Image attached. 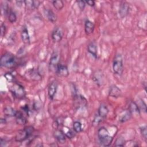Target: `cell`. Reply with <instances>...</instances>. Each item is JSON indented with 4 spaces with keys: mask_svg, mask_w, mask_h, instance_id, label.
I'll return each instance as SVG.
<instances>
[{
    "mask_svg": "<svg viewBox=\"0 0 147 147\" xmlns=\"http://www.w3.org/2000/svg\"><path fill=\"white\" fill-rule=\"evenodd\" d=\"M98 137L100 145L103 146H109L113 140V137L110 136L108 130L104 127L98 129Z\"/></svg>",
    "mask_w": 147,
    "mask_h": 147,
    "instance_id": "obj_1",
    "label": "cell"
},
{
    "mask_svg": "<svg viewBox=\"0 0 147 147\" xmlns=\"http://www.w3.org/2000/svg\"><path fill=\"white\" fill-rule=\"evenodd\" d=\"M0 64L1 67L11 68L16 65V58L11 52H6L1 56Z\"/></svg>",
    "mask_w": 147,
    "mask_h": 147,
    "instance_id": "obj_2",
    "label": "cell"
},
{
    "mask_svg": "<svg viewBox=\"0 0 147 147\" xmlns=\"http://www.w3.org/2000/svg\"><path fill=\"white\" fill-rule=\"evenodd\" d=\"M34 131V129L32 126H28L25 127L23 129L20 130L16 134L15 140L17 142H22L30 137Z\"/></svg>",
    "mask_w": 147,
    "mask_h": 147,
    "instance_id": "obj_3",
    "label": "cell"
},
{
    "mask_svg": "<svg viewBox=\"0 0 147 147\" xmlns=\"http://www.w3.org/2000/svg\"><path fill=\"white\" fill-rule=\"evenodd\" d=\"M9 88L11 92L15 97L18 99H22L25 96V90L24 87L20 83L13 82Z\"/></svg>",
    "mask_w": 147,
    "mask_h": 147,
    "instance_id": "obj_4",
    "label": "cell"
},
{
    "mask_svg": "<svg viewBox=\"0 0 147 147\" xmlns=\"http://www.w3.org/2000/svg\"><path fill=\"white\" fill-rule=\"evenodd\" d=\"M123 59L121 54H117L114 58L113 62V69L114 72L118 75H121L123 72Z\"/></svg>",
    "mask_w": 147,
    "mask_h": 147,
    "instance_id": "obj_5",
    "label": "cell"
},
{
    "mask_svg": "<svg viewBox=\"0 0 147 147\" xmlns=\"http://www.w3.org/2000/svg\"><path fill=\"white\" fill-rule=\"evenodd\" d=\"M59 56L57 52H53L51 56L49 61V67L52 70H53L55 72L56 70V68L59 64Z\"/></svg>",
    "mask_w": 147,
    "mask_h": 147,
    "instance_id": "obj_6",
    "label": "cell"
},
{
    "mask_svg": "<svg viewBox=\"0 0 147 147\" xmlns=\"http://www.w3.org/2000/svg\"><path fill=\"white\" fill-rule=\"evenodd\" d=\"M58 87V83L56 80H53L49 84L48 88V94L49 98L51 99H53L55 97V95L57 92Z\"/></svg>",
    "mask_w": 147,
    "mask_h": 147,
    "instance_id": "obj_7",
    "label": "cell"
},
{
    "mask_svg": "<svg viewBox=\"0 0 147 147\" xmlns=\"http://www.w3.org/2000/svg\"><path fill=\"white\" fill-rule=\"evenodd\" d=\"M56 74L60 77H67L69 75V71L66 65L59 64L55 71Z\"/></svg>",
    "mask_w": 147,
    "mask_h": 147,
    "instance_id": "obj_8",
    "label": "cell"
},
{
    "mask_svg": "<svg viewBox=\"0 0 147 147\" xmlns=\"http://www.w3.org/2000/svg\"><path fill=\"white\" fill-rule=\"evenodd\" d=\"M88 52L95 59L98 56V48L96 42L95 41H92L89 43L87 46Z\"/></svg>",
    "mask_w": 147,
    "mask_h": 147,
    "instance_id": "obj_9",
    "label": "cell"
},
{
    "mask_svg": "<svg viewBox=\"0 0 147 147\" xmlns=\"http://www.w3.org/2000/svg\"><path fill=\"white\" fill-rule=\"evenodd\" d=\"M52 39L54 42H59L63 38V32L60 28H56L52 33Z\"/></svg>",
    "mask_w": 147,
    "mask_h": 147,
    "instance_id": "obj_10",
    "label": "cell"
},
{
    "mask_svg": "<svg viewBox=\"0 0 147 147\" xmlns=\"http://www.w3.org/2000/svg\"><path fill=\"white\" fill-rule=\"evenodd\" d=\"M53 136L61 144L65 143L66 140V136L64 131H63L61 130L56 129L54 131Z\"/></svg>",
    "mask_w": 147,
    "mask_h": 147,
    "instance_id": "obj_11",
    "label": "cell"
},
{
    "mask_svg": "<svg viewBox=\"0 0 147 147\" xmlns=\"http://www.w3.org/2000/svg\"><path fill=\"white\" fill-rule=\"evenodd\" d=\"M129 10V6L128 3L126 2H122L119 6V13L121 18L126 17Z\"/></svg>",
    "mask_w": 147,
    "mask_h": 147,
    "instance_id": "obj_12",
    "label": "cell"
},
{
    "mask_svg": "<svg viewBox=\"0 0 147 147\" xmlns=\"http://www.w3.org/2000/svg\"><path fill=\"white\" fill-rule=\"evenodd\" d=\"M121 90L115 85H112L109 89V96L113 98H118L121 96Z\"/></svg>",
    "mask_w": 147,
    "mask_h": 147,
    "instance_id": "obj_13",
    "label": "cell"
},
{
    "mask_svg": "<svg viewBox=\"0 0 147 147\" xmlns=\"http://www.w3.org/2000/svg\"><path fill=\"white\" fill-rule=\"evenodd\" d=\"M21 38L22 40V42L25 44H28L29 45L30 42V36L28 33V29L25 26H22V31H21Z\"/></svg>",
    "mask_w": 147,
    "mask_h": 147,
    "instance_id": "obj_14",
    "label": "cell"
},
{
    "mask_svg": "<svg viewBox=\"0 0 147 147\" xmlns=\"http://www.w3.org/2000/svg\"><path fill=\"white\" fill-rule=\"evenodd\" d=\"M16 121L17 124L19 125H25L27 122V119L24 116L23 113L21 111H17L16 115Z\"/></svg>",
    "mask_w": 147,
    "mask_h": 147,
    "instance_id": "obj_15",
    "label": "cell"
},
{
    "mask_svg": "<svg viewBox=\"0 0 147 147\" xmlns=\"http://www.w3.org/2000/svg\"><path fill=\"white\" fill-rule=\"evenodd\" d=\"M109 113V109L105 104H101L98 110V115L102 119H105Z\"/></svg>",
    "mask_w": 147,
    "mask_h": 147,
    "instance_id": "obj_16",
    "label": "cell"
},
{
    "mask_svg": "<svg viewBox=\"0 0 147 147\" xmlns=\"http://www.w3.org/2000/svg\"><path fill=\"white\" fill-rule=\"evenodd\" d=\"M95 28V25L92 21L87 20L84 23V30L86 34L89 35L93 33Z\"/></svg>",
    "mask_w": 147,
    "mask_h": 147,
    "instance_id": "obj_17",
    "label": "cell"
},
{
    "mask_svg": "<svg viewBox=\"0 0 147 147\" xmlns=\"http://www.w3.org/2000/svg\"><path fill=\"white\" fill-rule=\"evenodd\" d=\"M128 110L130 112L131 114H138L140 113V110L137 105V103H136L134 102H131L129 106Z\"/></svg>",
    "mask_w": 147,
    "mask_h": 147,
    "instance_id": "obj_18",
    "label": "cell"
},
{
    "mask_svg": "<svg viewBox=\"0 0 147 147\" xmlns=\"http://www.w3.org/2000/svg\"><path fill=\"white\" fill-rule=\"evenodd\" d=\"M46 16L48 20L52 23H54L57 20V16L55 13L51 9H47L46 10Z\"/></svg>",
    "mask_w": 147,
    "mask_h": 147,
    "instance_id": "obj_19",
    "label": "cell"
},
{
    "mask_svg": "<svg viewBox=\"0 0 147 147\" xmlns=\"http://www.w3.org/2000/svg\"><path fill=\"white\" fill-rule=\"evenodd\" d=\"M16 110H15L13 108L10 106H6L4 108L3 113L7 117H15Z\"/></svg>",
    "mask_w": 147,
    "mask_h": 147,
    "instance_id": "obj_20",
    "label": "cell"
},
{
    "mask_svg": "<svg viewBox=\"0 0 147 147\" xmlns=\"http://www.w3.org/2000/svg\"><path fill=\"white\" fill-rule=\"evenodd\" d=\"M131 114L130 113V112L129 110H127L125 112H123V114H122L121 115V117H119V121L122 123L125 122L128 120H129L131 118Z\"/></svg>",
    "mask_w": 147,
    "mask_h": 147,
    "instance_id": "obj_21",
    "label": "cell"
},
{
    "mask_svg": "<svg viewBox=\"0 0 147 147\" xmlns=\"http://www.w3.org/2000/svg\"><path fill=\"white\" fill-rule=\"evenodd\" d=\"M29 75L30 78L34 80H38L41 79V75L36 69H31L29 71Z\"/></svg>",
    "mask_w": 147,
    "mask_h": 147,
    "instance_id": "obj_22",
    "label": "cell"
},
{
    "mask_svg": "<svg viewBox=\"0 0 147 147\" xmlns=\"http://www.w3.org/2000/svg\"><path fill=\"white\" fill-rule=\"evenodd\" d=\"M52 3L53 4V6L57 10H61L63 7H64V3L61 0H58V1H52Z\"/></svg>",
    "mask_w": 147,
    "mask_h": 147,
    "instance_id": "obj_23",
    "label": "cell"
},
{
    "mask_svg": "<svg viewBox=\"0 0 147 147\" xmlns=\"http://www.w3.org/2000/svg\"><path fill=\"white\" fill-rule=\"evenodd\" d=\"M73 129L76 133H80L82 130V125L79 121H75L73 123Z\"/></svg>",
    "mask_w": 147,
    "mask_h": 147,
    "instance_id": "obj_24",
    "label": "cell"
},
{
    "mask_svg": "<svg viewBox=\"0 0 147 147\" xmlns=\"http://www.w3.org/2000/svg\"><path fill=\"white\" fill-rule=\"evenodd\" d=\"M8 20L11 23H14L17 20V16L15 13L12 10H10L9 14H8Z\"/></svg>",
    "mask_w": 147,
    "mask_h": 147,
    "instance_id": "obj_25",
    "label": "cell"
},
{
    "mask_svg": "<svg viewBox=\"0 0 147 147\" xmlns=\"http://www.w3.org/2000/svg\"><path fill=\"white\" fill-rule=\"evenodd\" d=\"M125 141L122 137H119L115 141L114 145L116 146H123L125 145Z\"/></svg>",
    "mask_w": 147,
    "mask_h": 147,
    "instance_id": "obj_26",
    "label": "cell"
},
{
    "mask_svg": "<svg viewBox=\"0 0 147 147\" xmlns=\"http://www.w3.org/2000/svg\"><path fill=\"white\" fill-rule=\"evenodd\" d=\"M103 120V119H102L100 117H99L98 114L97 115H96L95 117V118H94V120L92 121V125L94 126H98L102 121Z\"/></svg>",
    "mask_w": 147,
    "mask_h": 147,
    "instance_id": "obj_27",
    "label": "cell"
},
{
    "mask_svg": "<svg viewBox=\"0 0 147 147\" xmlns=\"http://www.w3.org/2000/svg\"><path fill=\"white\" fill-rule=\"evenodd\" d=\"M140 132L144 138L146 140L147 139V127L146 125L142 126L140 127Z\"/></svg>",
    "mask_w": 147,
    "mask_h": 147,
    "instance_id": "obj_28",
    "label": "cell"
},
{
    "mask_svg": "<svg viewBox=\"0 0 147 147\" xmlns=\"http://www.w3.org/2000/svg\"><path fill=\"white\" fill-rule=\"evenodd\" d=\"M75 131L73 130H71V129H69L65 133V136H66V137L71 139V138H72L73 137H74V136H75Z\"/></svg>",
    "mask_w": 147,
    "mask_h": 147,
    "instance_id": "obj_29",
    "label": "cell"
},
{
    "mask_svg": "<svg viewBox=\"0 0 147 147\" xmlns=\"http://www.w3.org/2000/svg\"><path fill=\"white\" fill-rule=\"evenodd\" d=\"M4 76L5 77L6 79L9 82H12L14 80V76L11 73H6L5 75H4Z\"/></svg>",
    "mask_w": 147,
    "mask_h": 147,
    "instance_id": "obj_30",
    "label": "cell"
},
{
    "mask_svg": "<svg viewBox=\"0 0 147 147\" xmlns=\"http://www.w3.org/2000/svg\"><path fill=\"white\" fill-rule=\"evenodd\" d=\"M77 3H78V6H79V9L81 10H83L85 8V6H86V5L85 1H78Z\"/></svg>",
    "mask_w": 147,
    "mask_h": 147,
    "instance_id": "obj_31",
    "label": "cell"
},
{
    "mask_svg": "<svg viewBox=\"0 0 147 147\" xmlns=\"http://www.w3.org/2000/svg\"><path fill=\"white\" fill-rule=\"evenodd\" d=\"M6 31V26L4 24L2 23L1 25V35L2 37H3L5 34Z\"/></svg>",
    "mask_w": 147,
    "mask_h": 147,
    "instance_id": "obj_32",
    "label": "cell"
},
{
    "mask_svg": "<svg viewBox=\"0 0 147 147\" xmlns=\"http://www.w3.org/2000/svg\"><path fill=\"white\" fill-rule=\"evenodd\" d=\"M85 2L90 6H94L95 5V2L94 1H86Z\"/></svg>",
    "mask_w": 147,
    "mask_h": 147,
    "instance_id": "obj_33",
    "label": "cell"
},
{
    "mask_svg": "<svg viewBox=\"0 0 147 147\" xmlns=\"http://www.w3.org/2000/svg\"><path fill=\"white\" fill-rule=\"evenodd\" d=\"M6 141H5V140H3V138H1V146H6Z\"/></svg>",
    "mask_w": 147,
    "mask_h": 147,
    "instance_id": "obj_34",
    "label": "cell"
}]
</instances>
